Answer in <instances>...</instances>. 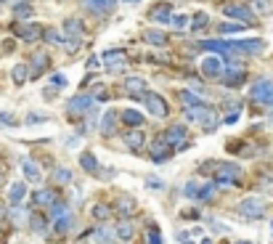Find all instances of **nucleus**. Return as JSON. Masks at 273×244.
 Returning a JSON list of instances; mask_svg holds the SVG:
<instances>
[{
    "instance_id": "aec40b11",
    "label": "nucleus",
    "mask_w": 273,
    "mask_h": 244,
    "mask_svg": "<svg viewBox=\"0 0 273 244\" xmlns=\"http://www.w3.org/2000/svg\"><path fill=\"white\" fill-rule=\"evenodd\" d=\"M125 90L130 93V96L141 98V96L146 93V80H141V77H127V80H125Z\"/></svg>"
},
{
    "instance_id": "052dcab7",
    "label": "nucleus",
    "mask_w": 273,
    "mask_h": 244,
    "mask_svg": "<svg viewBox=\"0 0 273 244\" xmlns=\"http://www.w3.org/2000/svg\"><path fill=\"white\" fill-rule=\"evenodd\" d=\"M270 226H273V223H270Z\"/></svg>"
},
{
    "instance_id": "a18cd8bd",
    "label": "nucleus",
    "mask_w": 273,
    "mask_h": 244,
    "mask_svg": "<svg viewBox=\"0 0 273 244\" xmlns=\"http://www.w3.org/2000/svg\"><path fill=\"white\" fill-rule=\"evenodd\" d=\"M244 30V24H220V35H236Z\"/></svg>"
},
{
    "instance_id": "4468645a",
    "label": "nucleus",
    "mask_w": 273,
    "mask_h": 244,
    "mask_svg": "<svg viewBox=\"0 0 273 244\" xmlns=\"http://www.w3.org/2000/svg\"><path fill=\"white\" fill-rule=\"evenodd\" d=\"M202 74H204V77H218V74L223 72V64H220V59H218V56H207V59L202 61Z\"/></svg>"
},
{
    "instance_id": "412c9836",
    "label": "nucleus",
    "mask_w": 273,
    "mask_h": 244,
    "mask_svg": "<svg viewBox=\"0 0 273 244\" xmlns=\"http://www.w3.org/2000/svg\"><path fill=\"white\" fill-rule=\"evenodd\" d=\"M117 236H119L122 241H133V236H135V226H133V220H130V218L119 220V223H117Z\"/></svg>"
},
{
    "instance_id": "423d86ee",
    "label": "nucleus",
    "mask_w": 273,
    "mask_h": 244,
    "mask_svg": "<svg viewBox=\"0 0 273 244\" xmlns=\"http://www.w3.org/2000/svg\"><path fill=\"white\" fill-rule=\"evenodd\" d=\"M265 48V43L260 40V37H252V40H228V51L231 53H260Z\"/></svg>"
},
{
    "instance_id": "c9c22d12",
    "label": "nucleus",
    "mask_w": 273,
    "mask_h": 244,
    "mask_svg": "<svg viewBox=\"0 0 273 244\" xmlns=\"http://www.w3.org/2000/svg\"><path fill=\"white\" fill-rule=\"evenodd\" d=\"M181 104H186V109H188V106H202L204 101L199 96H194L191 90H181Z\"/></svg>"
},
{
    "instance_id": "c85d7f7f",
    "label": "nucleus",
    "mask_w": 273,
    "mask_h": 244,
    "mask_svg": "<svg viewBox=\"0 0 273 244\" xmlns=\"http://www.w3.org/2000/svg\"><path fill=\"white\" fill-rule=\"evenodd\" d=\"M45 69H48V56H45V53H35V59H32V77H40Z\"/></svg>"
},
{
    "instance_id": "f8f14e48",
    "label": "nucleus",
    "mask_w": 273,
    "mask_h": 244,
    "mask_svg": "<svg viewBox=\"0 0 273 244\" xmlns=\"http://www.w3.org/2000/svg\"><path fill=\"white\" fill-rule=\"evenodd\" d=\"M103 64L109 72H122L125 69V53L122 51H106L103 53Z\"/></svg>"
},
{
    "instance_id": "2f4dec72",
    "label": "nucleus",
    "mask_w": 273,
    "mask_h": 244,
    "mask_svg": "<svg viewBox=\"0 0 273 244\" xmlns=\"http://www.w3.org/2000/svg\"><path fill=\"white\" fill-rule=\"evenodd\" d=\"M144 40L149 45H167V35L165 32H157V30H149V32H144Z\"/></svg>"
},
{
    "instance_id": "20e7f679",
    "label": "nucleus",
    "mask_w": 273,
    "mask_h": 244,
    "mask_svg": "<svg viewBox=\"0 0 273 244\" xmlns=\"http://www.w3.org/2000/svg\"><path fill=\"white\" fill-rule=\"evenodd\" d=\"M247 80V72H244V67L239 61H228L223 67V82H225V88H236L241 85V82Z\"/></svg>"
},
{
    "instance_id": "2eb2a0df",
    "label": "nucleus",
    "mask_w": 273,
    "mask_h": 244,
    "mask_svg": "<svg viewBox=\"0 0 273 244\" xmlns=\"http://www.w3.org/2000/svg\"><path fill=\"white\" fill-rule=\"evenodd\" d=\"M114 236H117V226H114V223H101V226L96 228V241H101V244H111Z\"/></svg>"
},
{
    "instance_id": "5701e85b",
    "label": "nucleus",
    "mask_w": 273,
    "mask_h": 244,
    "mask_svg": "<svg viewBox=\"0 0 273 244\" xmlns=\"http://www.w3.org/2000/svg\"><path fill=\"white\" fill-rule=\"evenodd\" d=\"M114 128H117V111H106L103 114V119H101V133L103 136H114Z\"/></svg>"
},
{
    "instance_id": "72a5a7b5",
    "label": "nucleus",
    "mask_w": 273,
    "mask_h": 244,
    "mask_svg": "<svg viewBox=\"0 0 273 244\" xmlns=\"http://www.w3.org/2000/svg\"><path fill=\"white\" fill-rule=\"evenodd\" d=\"M30 16H35L32 3H16L14 6V19H30Z\"/></svg>"
},
{
    "instance_id": "79ce46f5",
    "label": "nucleus",
    "mask_w": 273,
    "mask_h": 244,
    "mask_svg": "<svg viewBox=\"0 0 273 244\" xmlns=\"http://www.w3.org/2000/svg\"><path fill=\"white\" fill-rule=\"evenodd\" d=\"M196 194H199V183L196 181H188L183 186V196H188V199H196Z\"/></svg>"
},
{
    "instance_id": "5fc2aeb1",
    "label": "nucleus",
    "mask_w": 273,
    "mask_h": 244,
    "mask_svg": "<svg viewBox=\"0 0 273 244\" xmlns=\"http://www.w3.org/2000/svg\"><path fill=\"white\" fill-rule=\"evenodd\" d=\"M236 117H239V114L233 111V114H228V117H225V122H228V125H233V122H236Z\"/></svg>"
},
{
    "instance_id": "ddd939ff",
    "label": "nucleus",
    "mask_w": 273,
    "mask_h": 244,
    "mask_svg": "<svg viewBox=\"0 0 273 244\" xmlns=\"http://www.w3.org/2000/svg\"><path fill=\"white\" fill-rule=\"evenodd\" d=\"M64 32H67V40L82 43V35H85V27H82V22H80V19H67V24H64Z\"/></svg>"
},
{
    "instance_id": "b1692460",
    "label": "nucleus",
    "mask_w": 273,
    "mask_h": 244,
    "mask_svg": "<svg viewBox=\"0 0 273 244\" xmlns=\"http://www.w3.org/2000/svg\"><path fill=\"white\" fill-rule=\"evenodd\" d=\"M152 19H154V22H162V24L170 22V19H173V8H170V3H162V6L152 8Z\"/></svg>"
},
{
    "instance_id": "ea45409f",
    "label": "nucleus",
    "mask_w": 273,
    "mask_h": 244,
    "mask_svg": "<svg viewBox=\"0 0 273 244\" xmlns=\"http://www.w3.org/2000/svg\"><path fill=\"white\" fill-rule=\"evenodd\" d=\"M53 181L56 183H69L72 181V170H67V167H59V170L53 173Z\"/></svg>"
},
{
    "instance_id": "c03bdc74",
    "label": "nucleus",
    "mask_w": 273,
    "mask_h": 244,
    "mask_svg": "<svg viewBox=\"0 0 273 244\" xmlns=\"http://www.w3.org/2000/svg\"><path fill=\"white\" fill-rule=\"evenodd\" d=\"M11 220L16 223V226H22V223L27 220V210H22V207H14V210H11Z\"/></svg>"
},
{
    "instance_id": "a19ab883",
    "label": "nucleus",
    "mask_w": 273,
    "mask_h": 244,
    "mask_svg": "<svg viewBox=\"0 0 273 244\" xmlns=\"http://www.w3.org/2000/svg\"><path fill=\"white\" fill-rule=\"evenodd\" d=\"M53 228H56V233H67L72 228V215L69 218H61V220H53Z\"/></svg>"
},
{
    "instance_id": "cd10ccee",
    "label": "nucleus",
    "mask_w": 273,
    "mask_h": 244,
    "mask_svg": "<svg viewBox=\"0 0 273 244\" xmlns=\"http://www.w3.org/2000/svg\"><path fill=\"white\" fill-rule=\"evenodd\" d=\"M204 51H218V53H225V56H231V51H228V40H202L199 43Z\"/></svg>"
},
{
    "instance_id": "de8ad7c7",
    "label": "nucleus",
    "mask_w": 273,
    "mask_h": 244,
    "mask_svg": "<svg viewBox=\"0 0 273 244\" xmlns=\"http://www.w3.org/2000/svg\"><path fill=\"white\" fill-rule=\"evenodd\" d=\"M149 244H162V233L157 226H149Z\"/></svg>"
},
{
    "instance_id": "1a4fd4ad",
    "label": "nucleus",
    "mask_w": 273,
    "mask_h": 244,
    "mask_svg": "<svg viewBox=\"0 0 273 244\" xmlns=\"http://www.w3.org/2000/svg\"><path fill=\"white\" fill-rule=\"evenodd\" d=\"M239 175H241V167L239 165H220L218 167V183L220 186H231V183H236L239 181Z\"/></svg>"
},
{
    "instance_id": "f3484780",
    "label": "nucleus",
    "mask_w": 273,
    "mask_h": 244,
    "mask_svg": "<svg viewBox=\"0 0 273 244\" xmlns=\"http://www.w3.org/2000/svg\"><path fill=\"white\" fill-rule=\"evenodd\" d=\"M173 157V149L170 146H165L162 144V141H157V144L152 146V162H167V159H170Z\"/></svg>"
},
{
    "instance_id": "f257e3e1",
    "label": "nucleus",
    "mask_w": 273,
    "mask_h": 244,
    "mask_svg": "<svg viewBox=\"0 0 273 244\" xmlns=\"http://www.w3.org/2000/svg\"><path fill=\"white\" fill-rule=\"evenodd\" d=\"M249 96H252V101H257L260 106H273V82L270 80H257L255 85L249 88Z\"/></svg>"
},
{
    "instance_id": "393cba45",
    "label": "nucleus",
    "mask_w": 273,
    "mask_h": 244,
    "mask_svg": "<svg viewBox=\"0 0 273 244\" xmlns=\"http://www.w3.org/2000/svg\"><path fill=\"white\" fill-rule=\"evenodd\" d=\"M32 199H35V204L45 207V204H53V202H56V191H53V189H40V191L32 194Z\"/></svg>"
},
{
    "instance_id": "603ef678",
    "label": "nucleus",
    "mask_w": 273,
    "mask_h": 244,
    "mask_svg": "<svg viewBox=\"0 0 273 244\" xmlns=\"http://www.w3.org/2000/svg\"><path fill=\"white\" fill-rule=\"evenodd\" d=\"M88 69H98V56H90L88 59Z\"/></svg>"
},
{
    "instance_id": "3c124183",
    "label": "nucleus",
    "mask_w": 273,
    "mask_h": 244,
    "mask_svg": "<svg viewBox=\"0 0 273 244\" xmlns=\"http://www.w3.org/2000/svg\"><path fill=\"white\" fill-rule=\"evenodd\" d=\"M51 82L53 85H67V77L64 74H51Z\"/></svg>"
},
{
    "instance_id": "a211bd4d",
    "label": "nucleus",
    "mask_w": 273,
    "mask_h": 244,
    "mask_svg": "<svg viewBox=\"0 0 273 244\" xmlns=\"http://www.w3.org/2000/svg\"><path fill=\"white\" fill-rule=\"evenodd\" d=\"M69 215H72V207H69L67 202L56 199V202L51 204V215H48L51 223H53V220H61V218H69Z\"/></svg>"
},
{
    "instance_id": "49530a36",
    "label": "nucleus",
    "mask_w": 273,
    "mask_h": 244,
    "mask_svg": "<svg viewBox=\"0 0 273 244\" xmlns=\"http://www.w3.org/2000/svg\"><path fill=\"white\" fill-rule=\"evenodd\" d=\"M170 24L175 27V30H186V27H188V16H186V14L173 16V19H170Z\"/></svg>"
},
{
    "instance_id": "bf43d9fd",
    "label": "nucleus",
    "mask_w": 273,
    "mask_h": 244,
    "mask_svg": "<svg viewBox=\"0 0 273 244\" xmlns=\"http://www.w3.org/2000/svg\"><path fill=\"white\" fill-rule=\"evenodd\" d=\"M0 3H3V0H0Z\"/></svg>"
},
{
    "instance_id": "09e8293b",
    "label": "nucleus",
    "mask_w": 273,
    "mask_h": 244,
    "mask_svg": "<svg viewBox=\"0 0 273 244\" xmlns=\"http://www.w3.org/2000/svg\"><path fill=\"white\" fill-rule=\"evenodd\" d=\"M0 125H16L14 114H8V111H3V114H0Z\"/></svg>"
},
{
    "instance_id": "0eeeda50",
    "label": "nucleus",
    "mask_w": 273,
    "mask_h": 244,
    "mask_svg": "<svg viewBox=\"0 0 273 244\" xmlns=\"http://www.w3.org/2000/svg\"><path fill=\"white\" fill-rule=\"evenodd\" d=\"M144 104L149 109V114L152 117H167V101L159 96V93H144Z\"/></svg>"
},
{
    "instance_id": "9d476101",
    "label": "nucleus",
    "mask_w": 273,
    "mask_h": 244,
    "mask_svg": "<svg viewBox=\"0 0 273 244\" xmlns=\"http://www.w3.org/2000/svg\"><path fill=\"white\" fill-rule=\"evenodd\" d=\"M122 141H125V146L130 152H141L144 144H146V136H144L141 128H133V130H125V133H122Z\"/></svg>"
},
{
    "instance_id": "58836bf2",
    "label": "nucleus",
    "mask_w": 273,
    "mask_h": 244,
    "mask_svg": "<svg viewBox=\"0 0 273 244\" xmlns=\"http://www.w3.org/2000/svg\"><path fill=\"white\" fill-rule=\"evenodd\" d=\"M43 37H45V43H51V45H61V32L53 30V27H51V30H45Z\"/></svg>"
},
{
    "instance_id": "6e6d98bb",
    "label": "nucleus",
    "mask_w": 273,
    "mask_h": 244,
    "mask_svg": "<svg viewBox=\"0 0 273 244\" xmlns=\"http://www.w3.org/2000/svg\"><path fill=\"white\" fill-rule=\"evenodd\" d=\"M236 244H252V241H236Z\"/></svg>"
},
{
    "instance_id": "c756f323",
    "label": "nucleus",
    "mask_w": 273,
    "mask_h": 244,
    "mask_svg": "<svg viewBox=\"0 0 273 244\" xmlns=\"http://www.w3.org/2000/svg\"><path fill=\"white\" fill-rule=\"evenodd\" d=\"M109 215H111V207H109L106 202H96V204H93V218H96V220L106 223Z\"/></svg>"
},
{
    "instance_id": "864d4df0",
    "label": "nucleus",
    "mask_w": 273,
    "mask_h": 244,
    "mask_svg": "<svg viewBox=\"0 0 273 244\" xmlns=\"http://www.w3.org/2000/svg\"><path fill=\"white\" fill-rule=\"evenodd\" d=\"M149 186H154V189H162V183H159L157 178H149Z\"/></svg>"
},
{
    "instance_id": "4d7b16f0",
    "label": "nucleus",
    "mask_w": 273,
    "mask_h": 244,
    "mask_svg": "<svg viewBox=\"0 0 273 244\" xmlns=\"http://www.w3.org/2000/svg\"><path fill=\"white\" fill-rule=\"evenodd\" d=\"M181 244H191V241H188V239H186V241H181Z\"/></svg>"
},
{
    "instance_id": "39448f33",
    "label": "nucleus",
    "mask_w": 273,
    "mask_h": 244,
    "mask_svg": "<svg viewBox=\"0 0 273 244\" xmlns=\"http://www.w3.org/2000/svg\"><path fill=\"white\" fill-rule=\"evenodd\" d=\"M93 96H88V93H82V96H74L67 101V111H69V117H82V114H88V111L93 109Z\"/></svg>"
},
{
    "instance_id": "4be33fe9",
    "label": "nucleus",
    "mask_w": 273,
    "mask_h": 244,
    "mask_svg": "<svg viewBox=\"0 0 273 244\" xmlns=\"http://www.w3.org/2000/svg\"><path fill=\"white\" fill-rule=\"evenodd\" d=\"M24 194H27L24 183L16 181V183H11V189H8V202H11L14 207H19V204H22V199H24Z\"/></svg>"
},
{
    "instance_id": "8fccbe9b",
    "label": "nucleus",
    "mask_w": 273,
    "mask_h": 244,
    "mask_svg": "<svg viewBox=\"0 0 273 244\" xmlns=\"http://www.w3.org/2000/svg\"><path fill=\"white\" fill-rule=\"evenodd\" d=\"M45 119H48L45 114H35V111L32 114H27V122H30V125H35V122H45Z\"/></svg>"
},
{
    "instance_id": "6e6552de",
    "label": "nucleus",
    "mask_w": 273,
    "mask_h": 244,
    "mask_svg": "<svg viewBox=\"0 0 273 244\" xmlns=\"http://www.w3.org/2000/svg\"><path fill=\"white\" fill-rule=\"evenodd\" d=\"M165 146H170V149H181L183 146V141H186V128L183 125H173V128H167L165 130V136L159 138Z\"/></svg>"
},
{
    "instance_id": "e433bc0d",
    "label": "nucleus",
    "mask_w": 273,
    "mask_h": 244,
    "mask_svg": "<svg viewBox=\"0 0 273 244\" xmlns=\"http://www.w3.org/2000/svg\"><path fill=\"white\" fill-rule=\"evenodd\" d=\"M32 228L37 233H43V236H48V223H45L43 215H35V218H32Z\"/></svg>"
},
{
    "instance_id": "f704fd0d",
    "label": "nucleus",
    "mask_w": 273,
    "mask_h": 244,
    "mask_svg": "<svg viewBox=\"0 0 273 244\" xmlns=\"http://www.w3.org/2000/svg\"><path fill=\"white\" fill-rule=\"evenodd\" d=\"M27 77H30V69H27V64H16V67H14V82H16V85H24Z\"/></svg>"
},
{
    "instance_id": "f03ea898",
    "label": "nucleus",
    "mask_w": 273,
    "mask_h": 244,
    "mask_svg": "<svg viewBox=\"0 0 273 244\" xmlns=\"http://www.w3.org/2000/svg\"><path fill=\"white\" fill-rule=\"evenodd\" d=\"M239 215L241 218H249V220H257L265 215V202L260 196H247L244 202H239Z\"/></svg>"
},
{
    "instance_id": "13d9d810",
    "label": "nucleus",
    "mask_w": 273,
    "mask_h": 244,
    "mask_svg": "<svg viewBox=\"0 0 273 244\" xmlns=\"http://www.w3.org/2000/svg\"><path fill=\"white\" fill-rule=\"evenodd\" d=\"M0 215H3V204H0Z\"/></svg>"
},
{
    "instance_id": "680f3d73",
    "label": "nucleus",
    "mask_w": 273,
    "mask_h": 244,
    "mask_svg": "<svg viewBox=\"0 0 273 244\" xmlns=\"http://www.w3.org/2000/svg\"><path fill=\"white\" fill-rule=\"evenodd\" d=\"M111 244H114V241H111Z\"/></svg>"
},
{
    "instance_id": "bb28decb",
    "label": "nucleus",
    "mask_w": 273,
    "mask_h": 244,
    "mask_svg": "<svg viewBox=\"0 0 273 244\" xmlns=\"http://www.w3.org/2000/svg\"><path fill=\"white\" fill-rule=\"evenodd\" d=\"M122 122L130 125V128H141V125H144V114L135 111V109H125V111H122Z\"/></svg>"
},
{
    "instance_id": "7ed1b4c3",
    "label": "nucleus",
    "mask_w": 273,
    "mask_h": 244,
    "mask_svg": "<svg viewBox=\"0 0 273 244\" xmlns=\"http://www.w3.org/2000/svg\"><path fill=\"white\" fill-rule=\"evenodd\" d=\"M223 14L225 16H231V19H239V22L244 27H255V14L249 11V6H244V3H228V6H223Z\"/></svg>"
},
{
    "instance_id": "9b49d317",
    "label": "nucleus",
    "mask_w": 273,
    "mask_h": 244,
    "mask_svg": "<svg viewBox=\"0 0 273 244\" xmlns=\"http://www.w3.org/2000/svg\"><path fill=\"white\" fill-rule=\"evenodd\" d=\"M14 35L22 37V40H27V43H35V40H40V37H43V30L37 24H16Z\"/></svg>"
},
{
    "instance_id": "6ab92c4d",
    "label": "nucleus",
    "mask_w": 273,
    "mask_h": 244,
    "mask_svg": "<svg viewBox=\"0 0 273 244\" xmlns=\"http://www.w3.org/2000/svg\"><path fill=\"white\" fill-rule=\"evenodd\" d=\"M85 6L90 8L93 14H98V16H103V14H109L111 8L117 6V0H85Z\"/></svg>"
},
{
    "instance_id": "7c9ffc66",
    "label": "nucleus",
    "mask_w": 273,
    "mask_h": 244,
    "mask_svg": "<svg viewBox=\"0 0 273 244\" xmlns=\"http://www.w3.org/2000/svg\"><path fill=\"white\" fill-rule=\"evenodd\" d=\"M215 194H218V186H215V183H207V186H199V194H196V199H199V202H212Z\"/></svg>"
},
{
    "instance_id": "a878e982",
    "label": "nucleus",
    "mask_w": 273,
    "mask_h": 244,
    "mask_svg": "<svg viewBox=\"0 0 273 244\" xmlns=\"http://www.w3.org/2000/svg\"><path fill=\"white\" fill-rule=\"evenodd\" d=\"M22 170H24V175H27V181H40V165L37 162H32V159H24L22 162Z\"/></svg>"
},
{
    "instance_id": "dca6fc26",
    "label": "nucleus",
    "mask_w": 273,
    "mask_h": 244,
    "mask_svg": "<svg viewBox=\"0 0 273 244\" xmlns=\"http://www.w3.org/2000/svg\"><path fill=\"white\" fill-rule=\"evenodd\" d=\"M133 212H135V199H133V196H127V194H122L119 202H117V215H122V220H125Z\"/></svg>"
},
{
    "instance_id": "473e14b6",
    "label": "nucleus",
    "mask_w": 273,
    "mask_h": 244,
    "mask_svg": "<svg viewBox=\"0 0 273 244\" xmlns=\"http://www.w3.org/2000/svg\"><path fill=\"white\" fill-rule=\"evenodd\" d=\"M80 167L85 173H98V162H96V157H93L90 152H85V154L80 157Z\"/></svg>"
},
{
    "instance_id": "37998d69",
    "label": "nucleus",
    "mask_w": 273,
    "mask_h": 244,
    "mask_svg": "<svg viewBox=\"0 0 273 244\" xmlns=\"http://www.w3.org/2000/svg\"><path fill=\"white\" fill-rule=\"evenodd\" d=\"M249 11L252 14H265V11H270V3H268V0H252V6H249Z\"/></svg>"
},
{
    "instance_id": "4c0bfd02",
    "label": "nucleus",
    "mask_w": 273,
    "mask_h": 244,
    "mask_svg": "<svg viewBox=\"0 0 273 244\" xmlns=\"http://www.w3.org/2000/svg\"><path fill=\"white\" fill-rule=\"evenodd\" d=\"M188 22H194L191 30H204V27L210 24V16H207V14H196L194 19H188Z\"/></svg>"
}]
</instances>
